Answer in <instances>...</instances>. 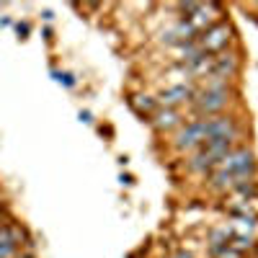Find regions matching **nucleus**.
<instances>
[{
    "label": "nucleus",
    "mask_w": 258,
    "mask_h": 258,
    "mask_svg": "<svg viewBox=\"0 0 258 258\" xmlns=\"http://www.w3.org/2000/svg\"><path fill=\"white\" fill-rule=\"evenodd\" d=\"M16 31H18V36H21V39H26V34H29V24H18V26H16Z\"/></svg>",
    "instance_id": "ddd939ff"
},
{
    "label": "nucleus",
    "mask_w": 258,
    "mask_h": 258,
    "mask_svg": "<svg viewBox=\"0 0 258 258\" xmlns=\"http://www.w3.org/2000/svg\"><path fill=\"white\" fill-rule=\"evenodd\" d=\"M220 170H227V173L235 176V186L248 181V178H255V155L250 147H232L230 153L220 160L217 165Z\"/></svg>",
    "instance_id": "f257e3e1"
},
{
    "label": "nucleus",
    "mask_w": 258,
    "mask_h": 258,
    "mask_svg": "<svg viewBox=\"0 0 258 258\" xmlns=\"http://www.w3.org/2000/svg\"><path fill=\"white\" fill-rule=\"evenodd\" d=\"M197 41H199V47L207 54H222L230 47V41H232V26L220 18V21H214L207 31H202L197 36Z\"/></svg>",
    "instance_id": "7ed1b4c3"
},
{
    "label": "nucleus",
    "mask_w": 258,
    "mask_h": 258,
    "mask_svg": "<svg viewBox=\"0 0 258 258\" xmlns=\"http://www.w3.org/2000/svg\"><path fill=\"white\" fill-rule=\"evenodd\" d=\"M207 142V132H204V119H191L186 126H181L176 137H173V147L176 153H191L199 150Z\"/></svg>",
    "instance_id": "20e7f679"
},
{
    "label": "nucleus",
    "mask_w": 258,
    "mask_h": 258,
    "mask_svg": "<svg viewBox=\"0 0 258 258\" xmlns=\"http://www.w3.org/2000/svg\"><path fill=\"white\" fill-rule=\"evenodd\" d=\"M173 258H194V255H191V253H183V250H181V253H176Z\"/></svg>",
    "instance_id": "2eb2a0df"
},
{
    "label": "nucleus",
    "mask_w": 258,
    "mask_h": 258,
    "mask_svg": "<svg viewBox=\"0 0 258 258\" xmlns=\"http://www.w3.org/2000/svg\"><path fill=\"white\" fill-rule=\"evenodd\" d=\"M54 80L62 83V85H68V88H73V85H75V78L70 73H54Z\"/></svg>",
    "instance_id": "f8f14e48"
},
{
    "label": "nucleus",
    "mask_w": 258,
    "mask_h": 258,
    "mask_svg": "<svg viewBox=\"0 0 258 258\" xmlns=\"http://www.w3.org/2000/svg\"><path fill=\"white\" fill-rule=\"evenodd\" d=\"M253 245H255L253 235H245V232H240V235H232V238H230V248H235L238 253H245V250H250Z\"/></svg>",
    "instance_id": "9b49d317"
},
{
    "label": "nucleus",
    "mask_w": 258,
    "mask_h": 258,
    "mask_svg": "<svg viewBox=\"0 0 258 258\" xmlns=\"http://www.w3.org/2000/svg\"><path fill=\"white\" fill-rule=\"evenodd\" d=\"M240 73V54L238 52H222V54H214V64H212V73L214 78H220V80H232V78H238Z\"/></svg>",
    "instance_id": "423d86ee"
},
{
    "label": "nucleus",
    "mask_w": 258,
    "mask_h": 258,
    "mask_svg": "<svg viewBox=\"0 0 258 258\" xmlns=\"http://www.w3.org/2000/svg\"><path fill=\"white\" fill-rule=\"evenodd\" d=\"M150 124H153L155 132H170V129L183 126V116L176 109H158L153 116H150Z\"/></svg>",
    "instance_id": "1a4fd4ad"
},
{
    "label": "nucleus",
    "mask_w": 258,
    "mask_h": 258,
    "mask_svg": "<svg viewBox=\"0 0 258 258\" xmlns=\"http://www.w3.org/2000/svg\"><path fill=\"white\" fill-rule=\"evenodd\" d=\"M194 93H197V91H194L191 85H186V83L170 85V88H165L158 96V106H160V109H176V106H181V103H188L194 98Z\"/></svg>",
    "instance_id": "6e6552de"
},
{
    "label": "nucleus",
    "mask_w": 258,
    "mask_h": 258,
    "mask_svg": "<svg viewBox=\"0 0 258 258\" xmlns=\"http://www.w3.org/2000/svg\"><path fill=\"white\" fill-rule=\"evenodd\" d=\"M232 101V91L230 88H220V91H197L194 98L188 101L194 119H207V116H217L225 106Z\"/></svg>",
    "instance_id": "f03ea898"
},
{
    "label": "nucleus",
    "mask_w": 258,
    "mask_h": 258,
    "mask_svg": "<svg viewBox=\"0 0 258 258\" xmlns=\"http://www.w3.org/2000/svg\"><path fill=\"white\" fill-rule=\"evenodd\" d=\"M204 132H207V142L209 140H230V142H235L240 137V126H238V119L235 116L217 114V116L204 119Z\"/></svg>",
    "instance_id": "39448f33"
},
{
    "label": "nucleus",
    "mask_w": 258,
    "mask_h": 258,
    "mask_svg": "<svg viewBox=\"0 0 258 258\" xmlns=\"http://www.w3.org/2000/svg\"><path fill=\"white\" fill-rule=\"evenodd\" d=\"M80 119H83V121H85V124H88V121H93V119H91V114H88V111H80Z\"/></svg>",
    "instance_id": "4468645a"
},
{
    "label": "nucleus",
    "mask_w": 258,
    "mask_h": 258,
    "mask_svg": "<svg viewBox=\"0 0 258 258\" xmlns=\"http://www.w3.org/2000/svg\"><path fill=\"white\" fill-rule=\"evenodd\" d=\"M26 232L18 225H3L0 227V258H13L18 248L24 245Z\"/></svg>",
    "instance_id": "0eeeda50"
},
{
    "label": "nucleus",
    "mask_w": 258,
    "mask_h": 258,
    "mask_svg": "<svg viewBox=\"0 0 258 258\" xmlns=\"http://www.w3.org/2000/svg\"><path fill=\"white\" fill-rule=\"evenodd\" d=\"M129 106H132V109H135L140 116H145V119H150V116L160 109L158 101L150 98V96H129Z\"/></svg>",
    "instance_id": "9d476101"
}]
</instances>
